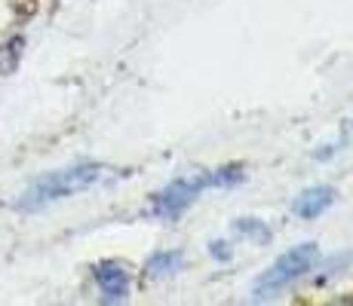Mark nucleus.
Listing matches in <instances>:
<instances>
[{"instance_id":"nucleus-1","label":"nucleus","mask_w":353,"mask_h":306,"mask_svg":"<svg viewBox=\"0 0 353 306\" xmlns=\"http://www.w3.org/2000/svg\"><path fill=\"white\" fill-rule=\"evenodd\" d=\"M105 175H108V168L99 166V162H80V166H68V168H59V172H50L25 190L22 199H19V208H22V212L46 208L59 199H68V196H77V193H83V190L96 187Z\"/></svg>"},{"instance_id":"nucleus-2","label":"nucleus","mask_w":353,"mask_h":306,"mask_svg":"<svg viewBox=\"0 0 353 306\" xmlns=\"http://www.w3.org/2000/svg\"><path fill=\"white\" fill-rule=\"evenodd\" d=\"M320 263V248L314 242H301L295 248H289L286 254H280L268 270L264 276L252 285V300H274L280 297L286 288L298 282V278L310 276Z\"/></svg>"},{"instance_id":"nucleus-3","label":"nucleus","mask_w":353,"mask_h":306,"mask_svg":"<svg viewBox=\"0 0 353 306\" xmlns=\"http://www.w3.org/2000/svg\"><path fill=\"white\" fill-rule=\"evenodd\" d=\"M209 187H212V172L172 181L169 187H163L160 193L154 196V215L157 217H179L191 202H196V196Z\"/></svg>"},{"instance_id":"nucleus-4","label":"nucleus","mask_w":353,"mask_h":306,"mask_svg":"<svg viewBox=\"0 0 353 306\" xmlns=\"http://www.w3.org/2000/svg\"><path fill=\"white\" fill-rule=\"evenodd\" d=\"M92 276H96V285H99L101 297H105L108 303H111V300H126V294H129V273H126L123 263L101 261V263H96Z\"/></svg>"},{"instance_id":"nucleus-5","label":"nucleus","mask_w":353,"mask_h":306,"mask_svg":"<svg viewBox=\"0 0 353 306\" xmlns=\"http://www.w3.org/2000/svg\"><path fill=\"white\" fill-rule=\"evenodd\" d=\"M332 202H335V190H332L329 184H316V187L304 190L292 208H295V215L301 217V221H316L320 215L329 212Z\"/></svg>"},{"instance_id":"nucleus-6","label":"nucleus","mask_w":353,"mask_h":306,"mask_svg":"<svg viewBox=\"0 0 353 306\" xmlns=\"http://www.w3.org/2000/svg\"><path fill=\"white\" fill-rule=\"evenodd\" d=\"M181 267H185V254H181L179 248H172V251H157V254L148 261L145 273L151 276V278H163V276L179 273Z\"/></svg>"},{"instance_id":"nucleus-7","label":"nucleus","mask_w":353,"mask_h":306,"mask_svg":"<svg viewBox=\"0 0 353 306\" xmlns=\"http://www.w3.org/2000/svg\"><path fill=\"white\" fill-rule=\"evenodd\" d=\"M234 233H236V239H249L255 245H268L274 239L270 227L261 221V217H240V221L234 223Z\"/></svg>"},{"instance_id":"nucleus-8","label":"nucleus","mask_w":353,"mask_h":306,"mask_svg":"<svg viewBox=\"0 0 353 306\" xmlns=\"http://www.w3.org/2000/svg\"><path fill=\"white\" fill-rule=\"evenodd\" d=\"M209 251H212V254L219 257V261H228V257H230V251H228V245H225V242H215Z\"/></svg>"}]
</instances>
